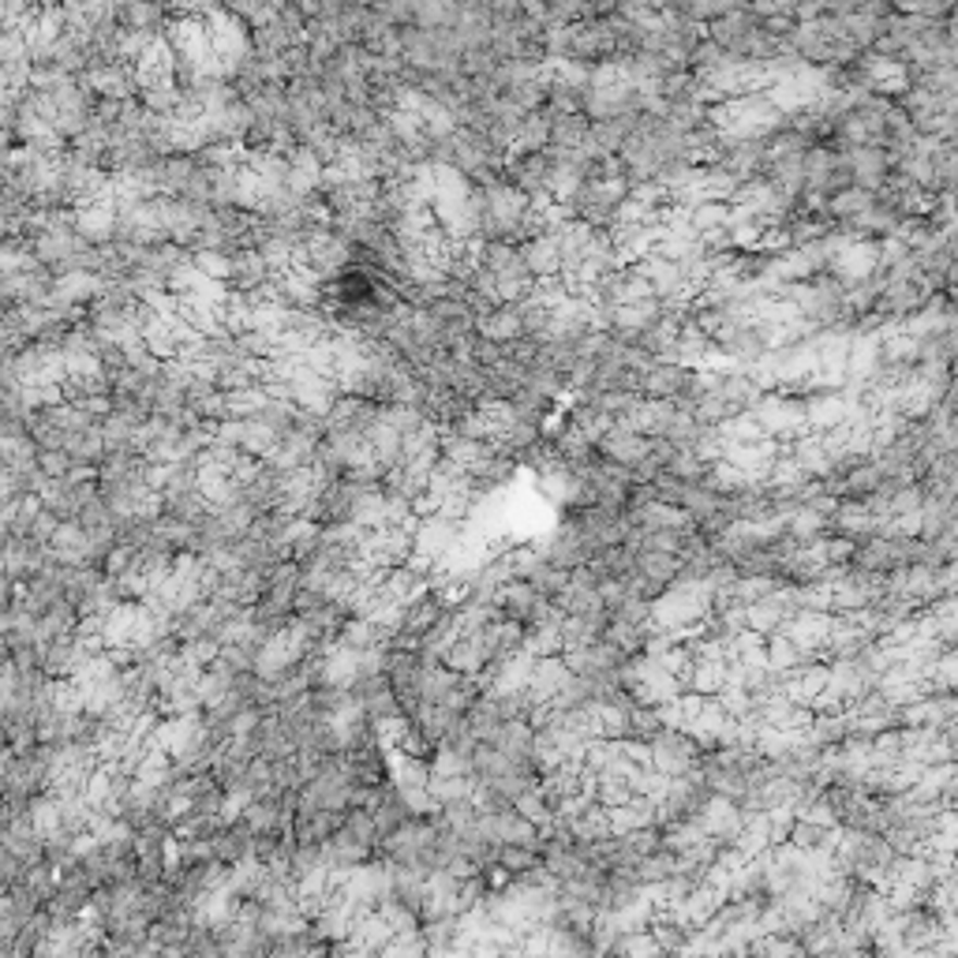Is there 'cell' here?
Wrapping results in <instances>:
<instances>
[{"label":"cell","mask_w":958,"mask_h":958,"mask_svg":"<svg viewBox=\"0 0 958 958\" xmlns=\"http://www.w3.org/2000/svg\"><path fill=\"white\" fill-rule=\"evenodd\" d=\"M38 464L46 476H67V472H75L72 457H67L64 449H38Z\"/></svg>","instance_id":"obj_6"},{"label":"cell","mask_w":958,"mask_h":958,"mask_svg":"<svg viewBox=\"0 0 958 958\" xmlns=\"http://www.w3.org/2000/svg\"><path fill=\"white\" fill-rule=\"evenodd\" d=\"M251 846H256V831L248 828V820H225V828L214 835V858L225 864L251 861Z\"/></svg>","instance_id":"obj_4"},{"label":"cell","mask_w":958,"mask_h":958,"mask_svg":"<svg viewBox=\"0 0 958 958\" xmlns=\"http://www.w3.org/2000/svg\"><path fill=\"white\" fill-rule=\"evenodd\" d=\"M490 745L510 752V757L536 760V726H532L528 719H506V723L490 734Z\"/></svg>","instance_id":"obj_5"},{"label":"cell","mask_w":958,"mask_h":958,"mask_svg":"<svg viewBox=\"0 0 958 958\" xmlns=\"http://www.w3.org/2000/svg\"><path fill=\"white\" fill-rule=\"evenodd\" d=\"M630 659H633L630 651L618 648L610 637L588 640V644H581V648L565 651V663H570V671L599 677V682H607V677H622L625 667H630Z\"/></svg>","instance_id":"obj_2"},{"label":"cell","mask_w":958,"mask_h":958,"mask_svg":"<svg viewBox=\"0 0 958 958\" xmlns=\"http://www.w3.org/2000/svg\"><path fill=\"white\" fill-rule=\"evenodd\" d=\"M599 453L614 464H625V469H637L644 457L651 453V438L640 435V431L625 427V423H614L604 438H599Z\"/></svg>","instance_id":"obj_3"},{"label":"cell","mask_w":958,"mask_h":958,"mask_svg":"<svg viewBox=\"0 0 958 958\" xmlns=\"http://www.w3.org/2000/svg\"><path fill=\"white\" fill-rule=\"evenodd\" d=\"M700 752H704V745L685 731V726H667V731H659L656 737H651L648 764L667 779L689 775V771H697V764H700Z\"/></svg>","instance_id":"obj_1"}]
</instances>
